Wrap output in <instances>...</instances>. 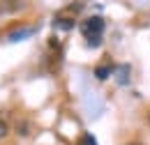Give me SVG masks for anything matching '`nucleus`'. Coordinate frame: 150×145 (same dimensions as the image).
I'll return each instance as SVG.
<instances>
[{"instance_id":"obj_1","label":"nucleus","mask_w":150,"mask_h":145,"mask_svg":"<svg viewBox=\"0 0 150 145\" xmlns=\"http://www.w3.org/2000/svg\"><path fill=\"white\" fill-rule=\"evenodd\" d=\"M81 30H83L86 39H88V44H90V46H97V44H99V37H102V30H104V21L99 16H90V18L83 21Z\"/></svg>"},{"instance_id":"obj_2","label":"nucleus","mask_w":150,"mask_h":145,"mask_svg":"<svg viewBox=\"0 0 150 145\" xmlns=\"http://www.w3.org/2000/svg\"><path fill=\"white\" fill-rule=\"evenodd\" d=\"M23 7L21 0H0V12H16Z\"/></svg>"},{"instance_id":"obj_3","label":"nucleus","mask_w":150,"mask_h":145,"mask_svg":"<svg viewBox=\"0 0 150 145\" xmlns=\"http://www.w3.org/2000/svg\"><path fill=\"white\" fill-rule=\"evenodd\" d=\"M97 78H106L109 74H111V65H106V67H97Z\"/></svg>"},{"instance_id":"obj_4","label":"nucleus","mask_w":150,"mask_h":145,"mask_svg":"<svg viewBox=\"0 0 150 145\" xmlns=\"http://www.w3.org/2000/svg\"><path fill=\"white\" fill-rule=\"evenodd\" d=\"M72 25H74V23H72V18H60V21H58V28H65V30H69Z\"/></svg>"},{"instance_id":"obj_5","label":"nucleus","mask_w":150,"mask_h":145,"mask_svg":"<svg viewBox=\"0 0 150 145\" xmlns=\"http://www.w3.org/2000/svg\"><path fill=\"white\" fill-rule=\"evenodd\" d=\"M7 131H9V127H7V122L5 120H0V141L7 136Z\"/></svg>"},{"instance_id":"obj_6","label":"nucleus","mask_w":150,"mask_h":145,"mask_svg":"<svg viewBox=\"0 0 150 145\" xmlns=\"http://www.w3.org/2000/svg\"><path fill=\"white\" fill-rule=\"evenodd\" d=\"M127 145H139V143H127Z\"/></svg>"},{"instance_id":"obj_7","label":"nucleus","mask_w":150,"mask_h":145,"mask_svg":"<svg viewBox=\"0 0 150 145\" xmlns=\"http://www.w3.org/2000/svg\"><path fill=\"white\" fill-rule=\"evenodd\" d=\"M148 122H150V113H148Z\"/></svg>"}]
</instances>
